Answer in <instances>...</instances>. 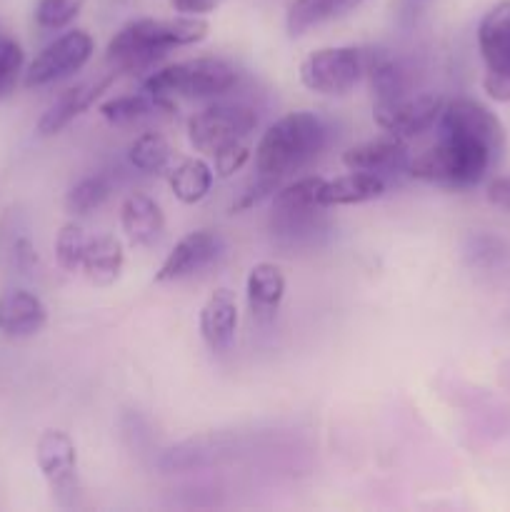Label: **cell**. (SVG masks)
Instances as JSON below:
<instances>
[{
	"instance_id": "obj_1",
	"label": "cell",
	"mask_w": 510,
	"mask_h": 512,
	"mask_svg": "<svg viewBox=\"0 0 510 512\" xmlns=\"http://www.w3.org/2000/svg\"><path fill=\"white\" fill-rule=\"evenodd\" d=\"M208 20L203 15H175V18H138L125 23L110 38L105 58L115 73H143L173 48L203 43L208 38Z\"/></svg>"
},
{
	"instance_id": "obj_2",
	"label": "cell",
	"mask_w": 510,
	"mask_h": 512,
	"mask_svg": "<svg viewBox=\"0 0 510 512\" xmlns=\"http://www.w3.org/2000/svg\"><path fill=\"white\" fill-rule=\"evenodd\" d=\"M323 120L308 110H295L275 120L255 145V173L263 178H285L303 170L325 148Z\"/></svg>"
},
{
	"instance_id": "obj_3",
	"label": "cell",
	"mask_w": 510,
	"mask_h": 512,
	"mask_svg": "<svg viewBox=\"0 0 510 512\" xmlns=\"http://www.w3.org/2000/svg\"><path fill=\"white\" fill-rule=\"evenodd\" d=\"M500 155L490 145L458 133H440L418 158L408 160L410 178L445 188H473L485 178Z\"/></svg>"
},
{
	"instance_id": "obj_4",
	"label": "cell",
	"mask_w": 510,
	"mask_h": 512,
	"mask_svg": "<svg viewBox=\"0 0 510 512\" xmlns=\"http://www.w3.org/2000/svg\"><path fill=\"white\" fill-rule=\"evenodd\" d=\"M238 83V73L228 60L190 58L165 65L145 78L143 88L165 98H215Z\"/></svg>"
},
{
	"instance_id": "obj_5",
	"label": "cell",
	"mask_w": 510,
	"mask_h": 512,
	"mask_svg": "<svg viewBox=\"0 0 510 512\" xmlns=\"http://www.w3.org/2000/svg\"><path fill=\"white\" fill-rule=\"evenodd\" d=\"M258 128V115L253 108L240 103L208 105L188 120V138L198 153L215 155L248 145L250 133Z\"/></svg>"
},
{
	"instance_id": "obj_6",
	"label": "cell",
	"mask_w": 510,
	"mask_h": 512,
	"mask_svg": "<svg viewBox=\"0 0 510 512\" xmlns=\"http://www.w3.org/2000/svg\"><path fill=\"white\" fill-rule=\"evenodd\" d=\"M368 50L355 45H330L318 48L300 63V83L310 93L338 98L350 93L365 78Z\"/></svg>"
},
{
	"instance_id": "obj_7",
	"label": "cell",
	"mask_w": 510,
	"mask_h": 512,
	"mask_svg": "<svg viewBox=\"0 0 510 512\" xmlns=\"http://www.w3.org/2000/svg\"><path fill=\"white\" fill-rule=\"evenodd\" d=\"M483 88L498 103H510V0H500L478 25Z\"/></svg>"
},
{
	"instance_id": "obj_8",
	"label": "cell",
	"mask_w": 510,
	"mask_h": 512,
	"mask_svg": "<svg viewBox=\"0 0 510 512\" xmlns=\"http://www.w3.org/2000/svg\"><path fill=\"white\" fill-rule=\"evenodd\" d=\"M95 53V40L90 38L88 30H68L50 40L28 65L23 73L25 88H45L50 83L70 78L73 73L85 68Z\"/></svg>"
},
{
	"instance_id": "obj_9",
	"label": "cell",
	"mask_w": 510,
	"mask_h": 512,
	"mask_svg": "<svg viewBox=\"0 0 510 512\" xmlns=\"http://www.w3.org/2000/svg\"><path fill=\"white\" fill-rule=\"evenodd\" d=\"M325 180L318 175H305L295 183L278 188L273 195V233L280 238H300L315 233L323 220V205L318 203V193Z\"/></svg>"
},
{
	"instance_id": "obj_10",
	"label": "cell",
	"mask_w": 510,
	"mask_h": 512,
	"mask_svg": "<svg viewBox=\"0 0 510 512\" xmlns=\"http://www.w3.org/2000/svg\"><path fill=\"white\" fill-rule=\"evenodd\" d=\"M35 463L48 483L50 495L58 505H75L80 495L78 483V450L73 438L63 430H43L35 443Z\"/></svg>"
},
{
	"instance_id": "obj_11",
	"label": "cell",
	"mask_w": 510,
	"mask_h": 512,
	"mask_svg": "<svg viewBox=\"0 0 510 512\" xmlns=\"http://www.w3.org/2000/svg\"><path fill=\"white\" fill-rule=\"evenodd\" d=\"M445 98L435 93L420 95H400L393 100H380L373 105V120L383 133L395 135L400 140L415 138L425 130L438 125L440 113H443Z\"/></svg>"
},
{
	"instance_id": "obj_12",
	"label": "cell",
	"mask_w": 510,
	"mask_h": 512,
	"mask_svg": "<svg viewBox=\"0 0 510 512\" xmlns=\"http://www.w3.org/2000/svg\"><path fill=\"white\" fill-rule=\"evenodd\" d=\"M438 133H458L490 145L495 153L505 150V128L498 115L473 98L445 100L438 118Z\"/></svg>"
},
{
	"instance_id": "obj_13",
	"label": "cell",
	"mask_w": 510,
	"mask_h": 512,
	"mask_svg": "<svg viewBox=\"0 0 510 512\" xmlns=\"http://www.w3.org/2000/svg\"><path fill=\"white\" fill-rule=\"evenodd\" d=\"M118 73L110 70V73L100 75V78L88 80V83H78L73 88H68L65 93H60L53 103L48 105L43 115L38 120V135L43 138H50V135H58L73 123L75 118L85 113L88 108H93L98 103V98L103 93H108L110 85L115 83Z\"/></svg>"
},
{
	"instance_id": "obj_14",
	"label": "cell",
	"mask_w": 510,
	"mask_h": 512,
	"mask_svg": "<svg viewBox=\"0 0 510 512\" xmlns=\"http://www.w3.org/2000/svg\"><path fill=\"white\" fill-rule=\"evenodd\" d=\"M220 253V238L213 230H193L175 243L155 273V283H173L208 268Z\"/></svg>"
},
{
	"instance_id": "obj_15",
	"label": "cell",
	"mask_w": 510,
	"mask_h": 512,
	"mask_svg": "<svg viewBox=\"0 0 510 512\" xmlns=\"http://www.w3.org/2000/svg\"><path fill=\"white\" fill-rule=\"evenodd\" d=\"M48 323V308L30 290L0 293V333L5 338H33Z\"/></svg>"
},
{
	"instance_id": "obj_16",
	"label": "cell",
	"mask_w": 510,
	"mask_h": 512,
	"mask_svg": "<svg viewBox=\"0 0 510 512\" xmlns=\"http://www.w3.org/2000/svg\"><path fill=\"white\" fill-rule=\"evenodd\" d=\"M343 165L348 170H363V173H375L383 178L395 170L408 168V148H405V140L395 138V135L368 140V143L345 150Z\"/></svg>"
},
{
	"instance_id": "obj_17",
	"label": "cell",
	"mask_w": 510,
	"mask_h": 512,
	"mask_svg": "<svg viewBox=\"0 0 510 512\" xmlns=\"http://www.w3.org/2000/svg\"><path fill=\"white\" fill-rule=\"evenodd\" d=\"M198 328L213 350H223L233 343L235 330H238V300L233 290L218 288L208 295L200 308Z\"/></svg>"
},
{
	"instance_id": "obj_18",
	"label": "cell",
	"mask_w": 510,
	"mask_h": 512,
	"mask_svg": "<svg viewBox=\"0 0 510 512\" xmlns=\"http://www.w3.org/2000/svg\"><path fill=\"white\" fill-rule=\"evenodd\" d=\"M120 228L130 245L148 248L163 235L165 215L150 195L133 193L120 205Z\"/></svg>"
},
{
	"instance_id": "obj_19",
	"label": "cell",
	"mask_w": 510,
	"mask_h": 512,
	"mask_svg": "<svg viewBox=\"0 0 510 512\" xmlns=\"http://www.w3.org/2000/svg\"><path fill=\"white\" fill-rule=\"evenodd\" d=\"M385 193V180L375 173L350 170L333 180H325L318 193L323 208H343V205H363L378 200Z\"/></svg>"
},
{
	"instance_id": "obj_20",
	"label": "cell",
	"mask_w": 510,
	"mask_h": 512,
	"mask_svg": "<svg viewBox=\"0 0 510 512\" xmlns=\"http://www.w3.org/2000/svg\"><path fill=\"white\" fill-rule=\"evenodd\" d=\"M125 265L123 243L115 235H93L85 245L83 263H80V273L90 280L93 285H113L120 278V270Z\"/></svg>"
},
{
	"instance_id": "obj_21",
	"label": "cell",
	"mask_w": 510,
	"mask_h": 512,
	"mask_svg": "<svg viewBox=\"0 0 510 512\" xmlns=\"http://www.w3.org/2000/svg\"><path fill=\"white\" fill-rule=\"evenodd\" d=\"M285 275L275 263H255L245 280V293L253 318H270L285 298Z\"/></svg>"
},
{
	"instance_id": "obj_22",
	"label": "cell",
	"mask_w": 510,
	"mask_h": 512,
	"mask_svg": "<svg viewBox=\"0 0 510 512\" xmlns=\"http://www.w3.org/2000/svg\"><path fill=\"white\" fill-rule=\"evenodd\" d=\"M363 0H293L285 15V28L290 35H305L308 30L345 18L360 8Z\"/></svg>"
},
{
	"instance_id": "obj_23",
	"label": "cell",
	"mask_w": 510,
	"mask_h": 512,
	"mask_svg": "<svg viewBox=\"0 0 510 512\" xmlns=\"http://www.w3.org/2000/svg\"><path fill=\"white\" fill-rule=\"evenodd\" d=\"M175 103L165 95H155L150 90H140V93L118 95V98H108L98 105L100 118L108 120L113 125L135 123V120L150 118L158 113H173Z\"/></svg>"
},
{
	"instance_id": "obj_24",
	"label": "cell",
	"mask_w": 510,
	"mask_h": 512,
	"mask_svg": "<svg viewBox=\"0 0 510 512\" xmlns=\"http://www.w3.org/2000/svg\"><path fill=\"white\" fill-rule=\"evenodd\" d=\"M170 190L183 205H198L208 198L215 173L203 158H180L165 173Z\"/></svg>"
},
{
	"instance_id": "obj_25",
	"label": "cell",
	"mask_w": 510,
	"mask_h": 512,
	"mask_svg": "<svg viewBox=\"0 0 510 512\" xmlns=\"http://www.w3.org/2000/svg\"><path fill=\"white\" fill-rule=\"evenodd\" d=\"M365 75H368L370 88H373L375 103L400 98V95L408 93V80H405L403 68L390 55L380 53V50H368Z\"/></svg>"
},
{
	"instance_id": "obj_26",
	"label": "cell",
	"mask_w": 510,
	"mask_h": 512,
	"mask_svg": "<svg viewBox=\"0 0 510 512\" xmlns=\"http://www.w3.org/2000/svg\"><path fill=\"white\" fill-rule=\"evenodd\" d=\"M128 160L140 173L165 175L170 165H173V148H170V143L160 133H143L130 143Z\"/></svg>"
},
{
	"instance_id": "obj_27",
	"label": "cell",
	"mask_w": 510,
	"mask_h": 512,
	"mask_svg": "<svg viewBox=\"0 0 510 512\" xmlns=\"http://www.w3.org/2000/svg\"><path fill=\"white\" fill-rule=\"evenodd\" d=\"M110 195V180L105 175H88L78 180L65 195V210L73 215H88L90 210L100 208Z\"/></svg>"
},
{
	"instance_id": "obj_28",
	"label": "cell",
	"mask_w": 510,
	"mask_h": 512,
	"mask_svg": "<svg viewBox=\"0 0 510 512\" xmlns=\"http://www.w3.org/2000/svg\"><path fill=\"white\" fill-rule=\"evenodd\" d=\"M25 53L18 40L0 30V100L10 98L23 80Z\"/></svg>"
},
{
	"instance_id": "obj_29",
	"label": "cell",
	"mask_w": 510,
	"mask_h": 512,
	"mask_svg": "<svg viewBox=\"0 0 510 512\" xmlns=\"http://www.w3.org/2000/svg\"><path fill=\"white\" fill-rule=\"evenodd\" d=\"M88 238L90 235L85 233L83 225L75 223V220H70L58 230V235H55V260H58L65 273H78L80 270Z\"/></svg>"
},
{
	"instance_id": "obj_30",
	"label": "cell",
	"mask_w": 510,
	"mask_h": 512,
	"mask_svg": "<svg viewBox=\"0 0 510 512\" xmlns=\"http://www.w3.org/2000/svg\"><path fill=\"white\" fill-rule=\"evenodd\" d=\"M85 8V0H38L35 23L43 30H60L73 23Z\"/></svg>"
},
{
	"instance_id": "obj_31",
	"label": "cell",
	"mask_w": 510,
	"mask_h": 512,
	"mask_svg": "<svg viewBox=\"0 0 510 512\" xmlns=\"http://www.w3.org/2000/svg\"><path fill=\"white\" fill-rule=\"evenodd\" d=\"M278 183L280 180L275 178H263V175H258V180H255V185H250L245 193H240L238 203H233V213H240V210H250L253 205H258L260 200H265L268 195H275V190H278Z\"/></svg>"
},
{
	"instance_id": "obj_32",
	"label": "cell",
	"mask_w": 510,
	"mask_h": 512,
	"mask_svg": "<svg viewBox=\"0 0 510 512\" xmlns=\"http://www.w3.org/2000/svg\"><path fill=\"white\" fill-rule=\"evenodd\" d=\"M248 160H250V145H240V148L228 150V153L215 155L213 158L215 175H218V178H230V175L238 173Z\"/></svg>"
},
{
	"instance_id": "obj_33",
	"label": "cell",
	"mask_w": 510,
	"mask_h": 512,
	"mask_svg": "<svg viewBox=\"0 0 510 512\" xmlns=\"http://www.w3.org/2000/svg\"><path fill=\"white\" fill-rule=\"evenodd\" d=\"M13 258L18 263L20 270H30L35 263H38V255H35L33 243L28 238H18L13 245Z\"/></svg>"
},
{
	"instance_id": "obj_34",
	"label": "cell",
	"mask_w": 510,
	"mask_h": 512,
	"mask_svg": "<svg viewBox=\"0 0 510 512\" xmlns=\"http://www.w3.org/2000/svg\"><path fill=\"white\" fill-rule=\"evenodd\" d=\"M218 3L220 0H170V5L183 15H205L218 8Z\"/></svg>"
},
{
	"instance_id": "obj_35",
	"label": "cell",
	"mask_w": 510,
	"mask_h": 512,
	"mask_svg": "<svg viewBox=\"0 0 510 512\" xmlns=\"http://www.w3.org/2000/svg\"><path fill=\"white\" fill-rule=\"evenodd\" d=\"M488 195L493 203L503 205V208H510V175H503V178L493 180L488 188Z\"/></svg>"
}]
</instances>
